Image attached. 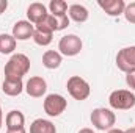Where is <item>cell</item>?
Segmentation results:
<instances>
[{"label": "cell", "instance_id": "obj_18", "mask_svg": "<svg viewBox=\"0 0 135 133\" xmlns=\"http://www.w3.org/2000/svg\"><path fill=\"white\" fill-rule=\"evenodd\" d=\"M49 11L54 17H61L68 14V3L65 0H52L49 3Z\"/></svg>", "mask_w": 135, "mask_h": 133}, {"label": "cell", "instance_id": "obj_9", "mask_svg": "<svg viewBox=\"0 0 135 133\" xmlns=\"http://www.w3.org/2000/svg\"><path fill=\"white\" fill-rule=\"evenodd\" d=\"M35 33V25L30 24L28 21H17L13 25V36L16 41H27L30 38H33Z\"/></svg>", "mask_w": 135, "mask_h": 133}, {"label": "cell", "instance_id": "obj_28", "mask_svg": "<svg viewBox=\"0 0 135 133\" xmlns=\"http://www.w3.org/2000/svg\"><path fill=\"white\" fill-rule=\"evenodd\" d=\"M0 110H2V102H0Z\"/></svg>", "mask_w": 135, "mask_h": 133}, {"label": "cell", "instance_id": "obj_19", "mask_svg": "<svg viewBox=\"0 0 135 133\" xmlns=\"http://www.w3.org/2000/svg\"><path fill=\"white\" fill-rule=\"evenodd\" d=\"M52 38H54V33H49V32L36 30V28H35L33 41L38 44V45H49V44L52 42Z\"/></svg>", "mask_w": 135, "mask_h": 133}, {"label": "cell", "instance_id": "obj_17", "mask_svg": "<svg viewBox=\"0 0 135 133\" xmlns=\"http://www.w3.org/2000/svg\"><path fill=\"white\" fill-rule=\"evenodd\" d=\"M16 44H17V41L14 39L13 34H6V33L0 34V53H3V55L13 53L16 50Z\"/></svg>", "mask_w": 135, "mask_h": 133}, {"label": "cell", "instance_id": "obj_21", "mask_svg": "<svg viewBox=\"0 0 135 133\" xmlns=\"http://www.w3.org/2000/svg\"><path fill=\"white\" fill-rule=\"evenodd\" d=\"M126 83L131 89H135V69L126 74Z\"/></svg>", "mask_w": 135, "mask_h": 133}, {"label": "cell", "instance_id": "obj_16", "mask_svg": "<svg viewBox=\"0 0 135 133\" xmlns=\"http://www.w3.org/2000/svg\"><path fill=\"white\" fill-rule=\"evenodd\" d=\"M30 133H57V127L47 119H35L30 124Z\"/></svg>", "mask_w": 135, "mask_h": 133}, {"label": "cell", "instance_id": "obj_3", "mask_svg": "<svg viewBox=\"0 0 135 133\" xmlns=\"http://www.w3.org/2000/svg\"><path fill=\"white\" fill-rule=\"evenodd\" d=\"M66 89H68V93L71 94V97L75 99V100L88 99V96H90V93H91V88H90L88 81L83 80V78L79 77V75H72V77L68 78Z\"/></svg>", "mask_w": 135, "mask_h": 133}, {"label": "cell", "instance_id": "obj_22", "mask_svg": "<svg viewBox=\"0 0 135 133\" xmlns=\"http://www.w3.org/2000/svg\"><path fill=\"white\" fill-rule=\"evenodd\" d=\"M6 8H8V2H6V0H0V14L5 13Z\"/></svg>", "mask_w": 135, "mask_h": 133}, {"label": "cell", "instance_id": "obj_1", "mask_svg": "<svg viewBox=\"0 0 135 133\" xmlns=\"http://www.w3.org/2000/svg\"><path fill=\"white\" fill-rule=\"evenodd\" d=\"M30 70V58L24 53H14L5 64V78H19L22 80L24 75H27Z\"/></svg>", "mask_w": 135, "mask_h": 133}, {"label": "cell", "instance_id": "obj_12", "mask_svg": "<svg viewBox=\"0 0 135 133\" xmlns=\"http://www.w3.org/2000/svg\"><path fill=\"white\" fill-rule=\"evenodd\" d=\"M24 124H25V116L22 111L19 110H11L6 117H5V125H6V130H17V129H24Z\"/></svg>", "mask_w": 135, "mask_h": 133}, {"label": "cell", "instance_id": "obj_11", "mask_svg": "<svg viewBox=\"0 0 135 133\" xmlns=\"http://www.w3.org/2000/svg\"><path fill=\"white\" fill-rule=\"evenodd\" d=\"M98 5L104 9L105 14H108L112 17H116V16L123 14L124 8H126L124 0H98Z\"/></svg>", "mask_w": 135, "mask_h": 133}, {"label": "cell", "instance_id": "obj_6", "mask_svg": "<svg viewBox=\"0 0 135 133\" xmlns=\"http://www.w3.org/2000/svg\"><path fill=\"white\" fill-rule=\"evenodd\" d=\"M82 47H83L82 39L77 34H66L58 42V50L65 57H75V55H79Z\"/></svg>", "mask_w": 135, "mask_h": 133}, {"label": "cell", "instance_id": "obj_10", "mask_svg": "<svg viewBox=\"0 0 135 133\" xmlns=\"http://www.w3.org/2000/svg\"><path fill=\"white\" fill-rule=\"evenodd\" d=\"M47 6L44 3H39V2H35V3H30L28 8H27V17H28V22L30 24H39L41 21L46 19L47 16Z\"/></svg>", "mask_w": 135, "mask_h": 133}, {"label": "cell", "instance_id": "obj_13", "mask_svg": "<svg viewBox=\"0 0 135 133\" xmlns=\"http://www.w3.org/2000/svg\"><path fill=\"white\" fill-rule=\"evenodd\" d=\"M24 89H25V88H24V83H22V80H19V78H5V80H3L2 91H3L6 96L16 97V96H19Z\"/></svg>", "mask_w": 135, "mask_h": 133}, {"label": "cell", "instance_id": "obj_5", "mask_svg": "<svg viewBox=\"0 0 135 133\" xmlns=\"http://www.w3.org/2000/svg\"><path fill=\"white\" fill-rule=\"evenodd\" d=\"M42 105H44L46 114H49L50 117H57L61 113H65V110H66V106H68V100L61 94H55L54 93V94L46 96Z\"/></svg>", "mask_w": 135, "mask_h": 133}, {"label": "cell", "instance_id": "obj_8", "mask_svg": "<svg viewBox=\"0 0 135 133\" xmlns=\"http://www.w3.org/2000/svg\"><path fill=\"white\" fill-rule=\"evenodd\" d=\"M25 91L30 97H42L47 91V81L42 77H30V80L25 85Z\"/></svg>", "mask_w": 135, "mask_h": 133}, {"label": "cell", "instance_id": "obj_14", "mask_svg": "<svg viewBox=\"0 0 135 133\" xmlns=\"http://www.w3.org/2000/svg\"><path fill=\"white\" fill-rule=\"evenodd\" d=\"M68 14H69V19H72V21L77 22V24H83V22H86L88 17H90L88 9H86L83 5H80V3L71 5V6L68 8Z\"/></svg>", "mask_w": 135, "mask_h": 133}, {"label": "cell", "instance_id": "obj_20", "mask_svg": "<svg viewBox=\"0 0 135 133\" xmlns=\"http://www.w3.org/2000/svg\"><path fill=\"white\" fill-rule=\"evenodd\" d=\"M124 17L127 22L131 24H135V2H131V3H126V8H124Z\"/></svg>", "mask_w": 135, "mask_h": 133}, {"label": "cell", "instance_id": "obj_27", "mask_svg": "<svg viewBox=\"0 0 135 133\" xmlns=\"http://www.w3.org/2000/svg\"><path fill=\"white\" fill-rule=\"evenodd\" d=\"M2 124H3V114H2V110H0V130H2Z\"/></svg>", "mask_w": 135, "mask_h": 133}, {"label": "cell", "instance_id": "obj_26", "mask_svg": "<svg viewBox=\"0 0 135 133\" xmlns=\"http://www.w3.org/2000/svg\"><path fill=\"white\" fill-rule=\"evenodd\" d=\"M124 133H135V127H131V129L124 130Z\"/></svg>", "mask_w": 135, "mask_h": 133}, {"label": "cell", "instance_id": "obj_2", "mask_svg": "<svg viewBox=\"0 0 135 133\" xmlns=\"http://www.w3.org/2000/svg\"><path fill=\"white\" fill-rule=\"evenodd\" d=\"M116 122V116L108 108H94L91 111V124L98 130H110Z\"/></svg>", "mask_w": 135, "mask_h": 133}, {"label": "cell", "instance_id": "obj_24", "mask_svg": "<svg viewBox=\"0 0 135 133\" xmlns=\"http://www.w3.org/2000/svg\"><path fill=\"white\" fill-rule=\"evenodd\" d=\"M107 133H124V130H121V129H110Z\"/></svg>", "mask_w": 135, "mask_h": 133}, {"label": "cell", "instance_id": "obj_23", "mask_svg": "<svg viewBox=\"0 0 135 133\" xmlns=\"http://www.w3.org/2000/svg\"><path fill=\"white\" fill-rule=\"evenodd\" d=\"M6 133H27V132H25V127H24V129H17V130H6Z\"/></svg>", "mask_w": 135, "mask_h": 133}, {"label": "cell", "instance_id": "obj_25", "mask_svg": "<svg viewBox=\"0 0 135 133\" xmlns=\"http://www.w3.org/2000/svg\"><path fill=\"white\" fill-rule=\"evenodd\" d=\"M79 133H94V132H93L91 129H82V130H80Z\"/></svg>", "mask_w": 135, "mask_h": 133}, {"label": "cell", "instance_id": "obj_4", "mask_svg": "<svg viewBox=\"0 0 135 133\" xmlns=\"http://www.w3.org/2000/svg\"><path fill=\"white\" fill-rule=\"evenodd\" d=\"M108 103L115 110H131L135 106V94L127 89H116L108 96Z\"/></svg>", "mask_w": 135, "mask_h": 133}, {"label": "cell", "instance_id": "obj_7", "mask_svg": "<svg viewBox=\"0 0 135 133\" xmlns=\"http://www.w3.org/2000/svg\"><path fill=\"white\" fill-rule=\"evenodd\" d=\"M116 66L123 72H131L135 69V45L124 47L116 55Z\"/></svg>", "mask_w": 135, "mask_h": 133}, {"label": "cell", "instance_id": "obj_15", "mask_svg": "<svg viewBox=\"0 0 135 133\" xmlns=\"http://www.w3.org/2000/svg\"><path fill=\"white\" fill-rule=\"evenodd\" d=\"M61 53L57 52V50H47L44 52L42 55V66L47 67V69H57V67L61 66Z\"/></svg>", "mask_w": 135, "mask_h": 133}]
</instances>
